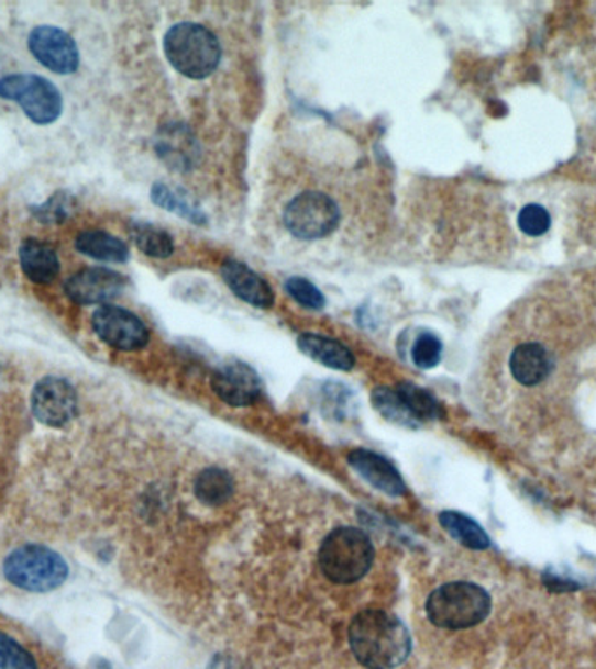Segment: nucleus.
Instances as JSON below:
<instances>
[{"instance_id": "obj_2", "label": "nucleus", "mask_w": 596, "mask_h": 669, "mask_svg": "<svg viewBox=\"0 0 596 669\" xmlns=\"http://www.w3.org/2000/svg\"><path fill=\"white\" fill-rule=\"evenodd\" d=\"M163 49L169 65L187 79H207L222 62L219 38L199 23L180 22L173 25L164 35Z\"/></svg>"}, {"instance_id": "obj_24", "label": "nucleus", "mask_w": 596, "mask_h": 669, "mask_svg": "<svg viewBox=\"0 0 596 669\" xmlns=\"http://www.w3.org/2000/svg\"><path fill=\"white\" fill-rule=\"evenodd\" d=\"M32 215L46 225L65 222L76 213V198L68 192H56L41 207H32Z\"/></svg>"}, {"instance_id": "obj_6", "label": "nucleus", "mask_w": 596, "mask_h": 669, "mask_svg": "<svg viewBox=\"0 0 596 669\" xmlns=\"http://www.w3.org/2000/svg\"><path fill=\"white\" fill-rule=\"evenodd\" d=\"M0 98L22 107L37 126L55 124L64 114V97L49 79L37 74H9L0 79Z\"/></svg>"}, {"instance_id": "obj_20", "label": "nucleus", "mask_w": 596, "mask_h": 669, "mask_svg": "<svg viewBox=\"0 0 596 669\" xmlns=\"http://www.w3.org/2000/svg\"><path fill=\"white\" fill-rule=\"evenodd\" d=\"M194 492L202 504L219 508V505L225 504L234 493V481H232L231 475L222 469H205L196 478Z\"/></svg>"}, {"instance_id": "obj_29", "label": "nucleus", "mask_w": 596, "mask_h": 669, "mask_svg": "<svg viewBox=\"0 0 596 669\" xmlns=\"http://www.w3.org/2000/svg\"><path fill=\"white\" fill-rule=\"evenodd\" d=\"M285 290L295 302L300 303V305L306 309L320 311V309L324 308V302H327L320 288L312 285L311 281H307L306 278L288 279V281L285 282Z\"/></svg>"}, {"instance_id": "obj_7", "label": "nucleus", "mask_w": 596, "mask_h": 669, "mask_svg": "<svg viewBox=\"0 0 596 669\" xmlns=\"http://www.w3.org/2000/svg\"><path fill=\"white\" fill-rule=\"evenodd\" d=\"M283 223L300 241H318L333 234L341 223L339 204L320 190L295 196L283 211Z\"/></svg>"}, {"instance_id": "obj_26", "label": "nucleus", "mask_w": 596, "mask_h": 669, "mask_svg": "<svg viewBox=\"0 0 596 669\" xmlns=\"http://www.w3.org/2000/svg\"><path fill=\"white\" fill-rule=\"evenodd\" d=\"M0 669H38V665L16 638L0 632Z\"/></svg>"}, {"instance_id": "obj_27", "label": "nucleus", "mask_w": 596, "mask_h": 669, "mask_svg": "<svg viewBox=\"0 0 596 669\" xmlns=\"http://www.w3.org/2000/svg\"><path fill=\"white\" fill-rule=\"evenodd\" d=\"M441 354H443V344L433 333L419 335L412 347L413 363H416V367L422 368V370H431V368L438 367L441 361Z\"/></svg>"}, {"instance_id": "obj_11", "label": "nucleus", "mask_w": 596, "mask_h": 669, "mask_svg": "<svg viewBox=\"0 0 596 669\" xmlns=\"http://www.w3.org/2000/svg\"><path fill=\"white\" fill-rule=\"evenodd\" d=\"M126 278L109 267H88L77 270L65 281V296L77 305H107L121 296Z\"/></svg>"}, {"instance_id": "obj_17", "label": "nucleus", "mask_w": 596, "mask_h": 669, "mask_svg": "<svg viewBox=\"0 0 596 669\" xmlns=\"http://www.w3.org/2000/svg\"><path fill=\"white\" fill-rule=\"evenodd\" d=\"M298 349L306 354L307 358L318 361L323 367L333 370L349 371L356 365V358L347 346L333 338L323 337L318 333H302L298 337Z\"/></svg>"}, {"instance_id": "obj_30", "label": "nucleus", "mask_w": 596, "mask_h": 669, "mask_svg": "<svg viewBox=\"0 0 596 669\" xmlns=\"http://www.w3.org/2000/svg\"><path fill=\"white\" fill-rule=\"evenodd\" d=\"M542 581L547 586L548 590L553 593H567V591L580 590V582L574 581L572 577L560 576L559 572H550L547 570L542 576Z\"/></svg>"}, {"instance_id": "obj_1", "label": "nucleus", "mask_w": 596, "mask_h": 669, "mask_svg": "<svg viewBox=\"0 0 596 669\" xmlns=\"http://www.w3.org/2000/svg\"><path fill=\"white\" fill-rule=\"evenodd\" d=\"M349 645L360 665L368 669H396L412 653L407 626L384 611H363L349 627Z\"/></svg>"}, {"instance_id": "obj_9", "label": "nucleus", "mask_w": 596, "mask_h": 669, "mask_svg": "<svg viewBox=\"0 0 596 669\" xmlns=\"http://www.w3.org/2000/svg\"><path fill=\"white\" fill-rule=\"evenodd\" d=\"M91 326L107 346L124 353L143 349L151 341L147 326L136 314L109 303L95 311Z\"/></svg>"}, {"instance_id": "obj_23", "label": "nucleus", "mask_w": 596, "mask_h": 669, "mask_svg": "<svg viewBox=\"0 0 596 669\" xmlns=\"http://www.w3.org/2000/svg\"><path fill=\"white\" fill-rule=\"evenodd\" d=\"M372 401H374L375 410H377L383 417H386L387 421L393 422V424L412 427V430L419 427L416 419L410 415V412L405 409V404L399 400L395 388L375 389L374 394H372Z\"/></svg>"}, {"instance_id": "obj_19", "label": "nucleus", "mask_w": 596, "mask_h": 669, "mask_svg": "<svg viewBox=\"0 0 596 669\" xmlns=\"http://www.w3.org/2000/svg\"><path fill=\"white\" fill-rule=\"evenodd\" d=\"M440 525L452 535L462 546L483 551L490 547V537L487 532L483 531L482 526L470 519L467 514L457 513V511H443L440 514Z\"/></svg>"}, {"instance_id": "obj_18", "label": "nucleus", "mask_w": 596, "mask_h": 669, "mask_svg": "<svg viewBox=\"0 0 596 669\" xmlns=\"http://www.w3.org/2000/svg\"><path fill=\"white\" fill-rule=\"evenodd\" d=\"M77 252L86 257L109 264H122L130 258V248L124 241L103 231H85L76 237Z\"/></svg>"}, {"instance_id": "obj_5", "label": "nucleus", "mask_w": 596, "mask_h": 669, "mask_svg": "<svg viewBox=\"0 0 596 669\" xmlns=\"http://www.w3.org/2000/svg\"><path fill=\"white\" fill-rule=\"evenodd\" d=\"M374 556V546L365 532L342 526L328 535L321 546V572L335 584H353L368 573Z\"/></svg>"}, {"instance_id": "obj_15", "label": "nucleus", "mask_w": 596, "mask_h": 669, "mask_svg": "<svg viewBox=\"0 0 596 669\" xmlns=\"http://www.w3.org/2000/svg\"><path fill=\"white\" fill-rule=\"evenodd\" d=\"M222 278L235 297L253 308L269 309L274 303V291L269 282L238 260H228L222 266Z\"/></svg>"}, {"instance_id": "obj_21", "label": "nucleus", "mask_w": 596, "mask_h": 669, "mask_svg": "<svg viewBox=\"0 0 596 669\" xmlns=\"http://www.w3.org/2000/svg\"><path fill=\"white\" fill-rule=\"evenodd\" d=\"M405 409L410 412L417 424L422 425L424 422L437 421L441 417V406L437 398L426 389L419 388L412 382H399L395 388Z\"/></svg>"}, {"instance_id": "obj_4", "label": "nucleus", "mask_w": 596, "mask_h": 669, "mask_svg": "<svg viewBox=\"0 0 596 669\" xmlns=\"http://www.w3.org/2000/svg\"><path fill=\"white\" fill-rule=\"evenodd\" d=\"M490 594L473 582H449L429 594L426 614L443 629H467L478 626L490 614Z\"/></svg>"}, {"instance_id": "obj_3", "label": "nucleus", "mask_w": 596, "mask_h": 669, "mask_svg": "<svg viewBox=\"0 0 596 669\" xmlns=\"http://www.w3.org/2000/svg\"><path fill=\"white\" fill-rule=\"evenodd\" d=\"M2 570L9 584L29 593H51L62 588L70 576L64 556L41 544H26L9 553Z\"/></svg>"}, {"instance_id": "obj_16", "label": "nucleus", "mask_w": 596, "mask_h": 669, "mask_svg": "<svg viewBox=\"0 0 596 669\" xmlns=\"http://www.w3.org/2000/svg\"><path fill=\"white\" fill-rule=\"evenodd\" d=\"M18 255H20L23 276L34 285L46 287L58 278L59 269H62L58 252L46 241L29 237L20 245Z\"/></svg>"}, {"instance_id": "obj_14", "label": "nucleus", "mask_w": 596, "mask_h": 669, "mask_svg": "<svg viewBox=\"0 0 596 669\" xmlns=\"http://www.w3.org/2000/svg\"><path fill=\"white\" fill-rule=\"evenodd\" d=\"M554 361L550 350L539 342H523L509 356L512 379L526 388H536L550 377Z\"/></svg>"}, {"instance_id": "obj_12", "label": "nucleus", "mask_w": 596, "mask_h": 669, "mask_svg": "<svg viewBox=\"0 0 596 669\" xmlns=\"http://www.w3.org/2000/svg\"><path fill=\"white\" fill-rule=\"evenodd\" d=\"M214 394L231 406H250L261 394L258 373L246 363H228L211 377Z\"/></svg>"}, {"instance_id": "obj_8", "label": "nucleus", "mask_w": 596, "mask_h": 669, "mask_svg": "<svg viewBox=\"0 0 596 669\" xmlns=\"http://www.w3.org/2000/svg\"><path fill=\"white\" fill-rule=\"evenodd\" d=\"M30 406L41 424L59 430L77 417L79 397L76 388L67 379L47 375L35 383Z\"/></svg>"}, {"instance_id": "obj_28", "label": "nucleus", "mask_w": 596, "mask_h": 669, "mask_svg": "<svg viewBox=\"0 0 596 669\" xmlns=\"http://www.w3.org/2000/svg\"><path fill=\"white\" fill-rule=\"evenodd\" d=\"M518 227L529 237H541L550 231L551 216L541 204H527L518 213Z\"/></svg>"}, {"instance_id": "obj_22", "label": "nucleus", "mask_w": 596, "mask_h": 669, "mask_svg": "<svg viewBox=\"0 0 596 669\" xmlns=\"http://www.w3.org/2000/svg\"><path fill=\"white\" fill-rule=\"evenodd\" d=\"M131 239L140 252L152 258H169L175 252V243L168 232L152 223H133L130 227Z\"/></svg>"}, {"instance_id": "obj_10", "label": "nucleus", "mask_w": 596, "mask_h": 669, "mask_svg": "<svg viewBox=\"0 0 596 669\" xmlns=\"http://www.w3.org/2000/svg\"><path fill=\"white\" fill-rule=\"evenodd\" d=\"M29 49L38 64L58 76H70L79 68V47L74 37L59 26H35L29 35Z\"/></svg>"}, {"instance_id": "obj_13", "label": "nucleus", "mask_w": 596, "mask_h": 669, "mask_svg": "<svg viewBox=\"0 0 596 669\" xmlns=\"http://www.w3.org/2000/svg\"><path fill=\"white\" fill-rule=\"evenodd\" d=\"M351 468L368 481L372 487L390 497H401L407 493V484L399 476L398 469L374 451L354 450L349 454Z\"/></svg>"}, {"instance_id": "obj_25", "label": "nucleus", "mask_w": 596, "mask_h": 669, "mask_svg": "<svg viewBox=\"0 0 596 669\" xmlns=\"http://www.w3.org/2000/svg\"><path fill=\"white\" fill-rule=\"evenodd\" d=\"M151 198L152 201L156 202L157 207L172 211V213H177V215L184 216V219L190 220V222L198 223V225L207 220L201 211L196 210L189 201H185L175 190L169 189L168 186H163V183H156V186H154Z\"/></svg>"}]
</instances>
